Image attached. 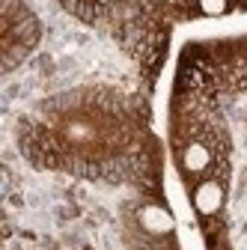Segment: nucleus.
I'll return each instance as SVG.
<instances>
[{"mask_svg":"<svg viewBox=\"0 0 247 250\" xmlns=\"http://www.w3.org/2000/svg\"><path fill=\"white\" fill-rule=\"evenodd\" d=\"M140 224H143V229H149V232L164 235V232L173 229V217H170L161 206H146V208L140 211Z\"/></svg>","mask_w":247,"mask_h":250,"instance_id":"nucleus-3","label":"nucleus"},{"mask_svg":"<svg viewBox=\"0 0 247 250\" xmlns=\"http://www.w3.org/2000/svg\"><path fill=\"white\" fill-rule=\"evenodd\" d=\"M221 203H224V188H221V182H214V179L203 182L197 191H194V206H197V211L206 214V217L218 214V211H221Z\"/></svg>","mask_w":247,"mask_h":250,"instance_id":"nucleus-1","label":"nucleus"},{"mask_svg":"<svg viewBox=\"0 0 247 250\" xmlns=\"http://www.w3.org/2000/svg\"><path fill=\"white\" fill-rule=\"evenodd\" d=\"M203 15H224L229 9V0H197Z\"/></svg>","mask_w":247,"mask_h":250,"instance_id":"nucleus-4","label":"nucleus"},{"mask_svg":"<svg viewBox=\"0 0 247 250\" xmlns=\"http://www.w3.org/2000/svg\"><path fill=\"white\" fill-rule=\"evenodd\" d=\"M182 167H185V173H194V176L206 173L211 167V149L206 143H200V140L188 143L185 152H182Z\"/></svg>","mask_w":247,"mask_h":250,"instance_id":"nucleus-2","label":"nucleus"},{"mask_svg":"<svg viewBox=\"0 0 247 250\" xmlns=\"http://www.w3.org/2000/svg\"><path fill=\"white\" fill-rule=\"evenodd\" d=\"M99 3H113V0H99Z\"/></svg>","mask_w":247,"mask_h":250,"instance_id":"nucleus-5","label":"nucleus"}]
</instances>
